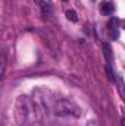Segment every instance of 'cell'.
<instances>
[{"mask_svg":"<svg viewBox=\"0 0 125 126\" xmlns=\"http://www.w3.org/2000/svg\"><path fill=\"white\" fill-rule=\"evenodd\" d=\"M55 113L58 116H74V117H78L81 114V110L78 106H75L74 103H69L66 100H59L55 103V107H53Z\"/></svg>","mask_w":125,"mask_h":126,"instance_id":"6da1fadb","label":"cell"},{"mask_svg":"<svg viewBox=\"0 0 125 126\" xmlns=\"http://www.w3.org/2000/svg\"><path fill=\"white\" fill-rule=\"evenodd\" d=\"M28 111H30V106H28V100L27 97H19L16 104H15V119L18 122V125H22L25 120H27V116H28Z\"/></svg>","mask_w":125,"mask_h":126,"instance_id":"7a4b0ae2","label":"cell"},{"mask_svg":"<svg viewBox=\"0 0 125 126\" xmlns=\"http://www.w3.org/2000/svg\"><path fill=\"white\" fill-rule=\"evenodd\" d=\"M113 4L112 3H109V1H103L102 4H100V12L103 13V15H112L113 13Z\"/></svg>","mask_w":125,"mask_h":126,"instance_id":"3957f363","label":"cell"},{"mask_svg":"<svg viewBox=\"0 0 125 126\" xmlns=\"http://www.w3.org/2000/svg\"><path fill=\"white\" fill-rule=\"evenodd\" d=\"M116 85H118V91H119V94L122 97V100L125 101V84H124V79L119 75L116 76Z\"/></svg>","mask_w":125,"mask_h":126,"instance_id":"277c9868","label":"cell"},{"mask_svg":"<svg viewBox=\"0 0 125 126\" xmlns=\"http://www.w3.org/2000/svg\"><path fill=\"white\" fill-rule=\"evenodd\" d=\"M66 18L69 21H72V22H77L78 21V16H77V12L75 10H68L66 12Z\"/></svg>","mask_w":125,"mask_h":126,"instance_id":"5b68a950","label":"cell"},{"mask_svg":"<svg viewBox=\"0 0 125 126\" xmlns=\"http://www.w3.org/2000/svg\"><path fill=\"white\" fill-rule=\"evenodd\" d=\"M106 72H107V76H109V79H110V81H113V79H115V73H113V70H112L110 64H106Z\"/></svg>","mask_w":125,"mask_h":126,"instance_id":"8992f818","label":"cell"},{"mask_svg":"<svg viewBox=\"0 0 125 126\" xmlns=\"http://www.w3.org/2000/svg\"><path fill=\"white\" fill-rule=\"evenodd\" d=\"M103 47H104V54H106V56H107V57L110 59V57H112V53H110V47H109L107 44H104Z\"/></svg>","mask_w":125,"mask_h":126,"instance_id":"52a82bcc","label":"cell"},{"mask_svg":"<svg viewBox=\"0 0 125 126\" xmlns=\"http://www.w3.org/2000/svg\"><path fill=\"white\" fill-rule=\"evenodd\" d=\"M87 126H100V123H99L97 120H90V122L87 123Z\"/></svg>","mask_w":125,"mask_h":126,"instance_id":"ba28073f","label":"cell"},{"mask_svg":"<svg viewBox=\"0 0 125 126\" xmlns=\"http://www.w3.org/2000/svg\"><path fill=\"white\" fill-rule=\"evenodd\" d=\"M121 122H122V126H125V119H122Z\"/></svg>","mask_w":125,"mask_h":126,"instance_id":"9c48e42d","label":"cell"},{"mask_svg":"<svg viewBox=\"0 0 125 126\" xmlns=\"http://www.w3.org/2000/svg\"><path fill=\"white\" fill-rule=\"evenodd\" d=\"M63 1H66V0H63Z\"/></svg>","mask_w":125,"mask_h":126,"instance_id":"30bf717a","label":"cell"}]
</instances>
